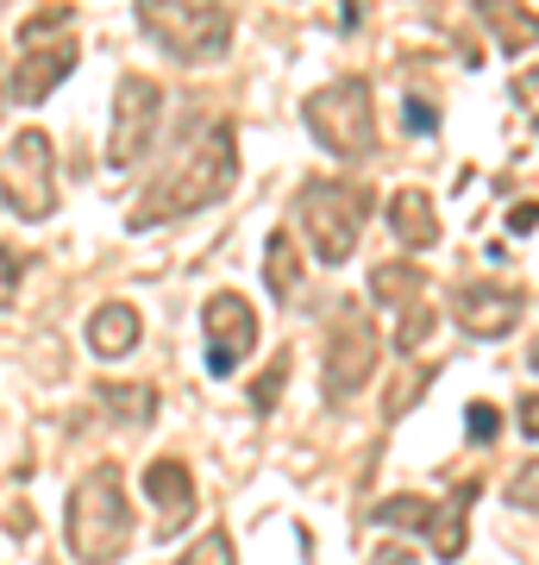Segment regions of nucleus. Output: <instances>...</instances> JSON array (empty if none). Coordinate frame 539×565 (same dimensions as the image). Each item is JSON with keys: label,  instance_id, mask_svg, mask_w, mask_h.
<instances>
[{"label": "nucleus", "instance_id": "6", "mask_svg": "<svg viewBox=\"0 0 539 565\" xmlns=\"http://www.w3.org/2000/svg\"><path fill=\"white\" fill-rule=\"evenodd\" d=\"M0 202L20 221H51L57 214V158L44 132H13L0 151Z\"/></svg>", "mask_w": 539, "mask_h": 565}, {"label": "nucleus", "instance_id": "11", "mask_svg": "<svg viewBox=\"0 0 539 565\" xmlns=\"http://www.w3.org/2000/svg\"><path fill=\"white\" fill-rule=\"evenodd\" d=\"M464 509H471V490L464 497H452V503H420V497H408V503H382L377 522H408L427 534V546L440 553V559H459L464 553Z\"/></svg>", "mask_w": 539, "mask_h": 565}, {"label": "nucleus", "instance_id": "16", "mask_svg": "<svg viewBox=\"0 0 539 565\" xmlns=\"http://www.w3.org/2000/svg\"><path fill=\"white\" fill-rule=\"evenodd\" d=\"M477 13L496 25V39L508 44V51H527V44H539V13H527L520 0H477Z\"/></svg>", "mask_w": 539, "mask_h": 565}, {"label": "nucleus", "instance_id": "20", "mask_svg": "<svg viewBox=\"0 0 539 565\" xmlns=\"http://www.w3.org/2000/svg\"><path fill=\"white\" fill-rule=\"evenodd\" d=\"M508 503L527 509V515H539V459L527 465V471H515V478H508Z\"/></svg>", "mask_w": 539, "mask_h": 565}, {"label": "nucleus", "instance_id": "18", "mask_svg": "<svg viewBox=\"0 0 539 565\" xmlns=\"http://www.w3.org/2000/svg\"><path fill=\"white\" fill-rule=\"evenodd\" d=\"M370 296H377V302H420V296H427V277H420L408 258L377 264V270H370Z\"/></svg>", "mask_w": 539, "mask_h": 565}, {"label": "nucleus", "instance_id": "14", "mask_svg": "<svg viewBox=\"0 0 539 565\" xmlns=\"http://www.w3.org/2000/svg\"><path fill=\"white\" fill-rule=\"evenodd\" d=\"M139 333H144V321H139L132 302H107V308L88 315V352H95V359H126V352L139 345Z\"/></svg>", "mask_w": 539, "mask_h": 565}, {"label": "nucleus", "instance_id": "2", "mask_svg": "<svg viewBox=\"0 0 539 565\" xmlns=\"http://www.w3.org/2000/svg\"><path fill=\"white\" fill-rule=\"evenodd\" d=\"M63 527H69V553L82 565H114L126 553V541H132V509H126V490H120V471L114 465H95L69 490Z\"/></svg>", "mask_w": 539, "mask_h": 565}, {"label": "nucleus", "instance_id": "26", "mask_svg": "<svg viewBox=\"0 0 539 565\" xmlns=\"http://www.w3.org/2000/svg\"><path fill=\"white\" fill-rule=\"evenodd\" d=\"M13 289H20V258H13V252L0 245V308L13 302Z\"/></svg>", "mask_w": 539, "mask_h": 565}, {"label": "nucleus", "instance_id": "3", "mask_svg": "<svg viewBox=\"0 0 539 565\" xmlns=\"http://www.w3.org/2000/svg\"><path fill=\"white\" fill-rule=\"evenodd\" d=\"M295 221L308 233L301 252H314L320 264H345L364 233V221H370V189L339 182V177H308L295 195Z\"/></svg>", "mask_w": 539, "mask_h": 565}, {"label": "nucleus", "instance_id": "24", "mask_svg": "<svg viewBox=\"0 0 539 565\" xmlns=\"http://www.w3.org/2000/svg\"><path fill=\"white\" fill-rule=\"evenodd\" d=\"M282 377H289V359H277L270 371H263V384L251 390V403H258V408H270V403H277V390H282Z\"/></svg>", "mask_w": 539, "mask_h": 565}, {"label": "nucleus", "instance_id": "10", "mask_svg": "<svg viewBox=\"0 0 539 565\" xmlns=\"http://www.w3.org/2000/svg\"><path fill=\"white\" fill-rule=\"evenodd\" d=\"M370 371H377V333H370L364 315L345 308L339 321H333V345H326V396L333 403L352 396L358 384H370Z\"/></svg>", "mask_w": 539, "mask_h": 565}, {"label": "nucleus", "instance_id": "23", "mask_svg": "<svg viewBox=\"0 0 539 565\" xmlns=\"http://www.w3.org/2000/svg\"><path fill=\"white\" fill-rule=\"evenodd\" d=\"M464 427H471V440H477V446H489V440H496V427H502V415H496V408H489V403H477V408H471V422H464Z\"/></svg>", "mask_w": 539, "mask_h": 565}, {"label": "nucleus", "instance_id": "27", "mask_svg": "<svg viewBox=\"0 0 539 565\" xmlns=\"http://www.w3.org/2000/svg\"><path fill=\"white\" fill-rule=\"evenodd\" d=\"M515 422H520V434H527V440H539V396H520Z\"/></svg>", "mask_w": 539, "mask_h": 565}, {"label": "nucleus", "instance_id": "1", "mask_svg": "<svg viewBox=\"0 0 539 565\" xmlns=\"http://www.w3.org/2000/svg\"><path fill=\"white\" fill-rule=\"evenodd\" d=\"M233 177H239V151H233V126L226 120H188V132H182L176 158L163 163L158 177L144 182V195L132 202V214L126 221L139 226H170L182 221V214H195V207L220 202L226 189H233Z\"/></svg>", "mask_w": 539, "mask_h": 565}, {"label": "nucleus", "instance_id": "9", "mask_svg": "<svg viewBox=\"0 0 539 565\" xmlns=\"http://www.w3.org/2000/svg\"><path fill=\"white\" fill-rule=\"evenodd\" d=\"M69 70H76V44L69 39L44 44V13H32V20L20 25V57H13V70H7V95L32 107V102H44Z\"/></svg>", "mask_w": 539, "mask_h": 565}, {"label": "nucleus", "instance_id": "29", "mask_svg": "<svg viewBox=\"0 0 539 565\" xmlns=\"http://www.w3.org/2000/svg\"><path fill=\"white\" fill-rule=\"evenodd\" d=\"M527 364H533V371H539V340H533V352H527Z\"/></svg>", "mask_w": 539, "mask_h": 565}, {"label": "nucleus", "instance_id": "15", "mask_svg": "<svg viewBox=\"0 0 539 565\" xmlns=\"http://www.w3.org/2000/svg\"><path fill=\"white\" fill-rule=\"evenodd\" d=\"M389 226H396V239L408 245V252L440 245V214H433V195H427V189H396V202H389Z\"/></svg>", "mask_w": 539, "mask_h": 565}, {"label": "nucleus", "instance_id": "12", "mask_svg": "<svg viewBox=\"0 0 539 565\" xmlns=\"http://www.w3.org/2000/svg\"><path fill=\"white\" fill-rule=\"evenodd\" d=\"M144 497L158 509V534H182L195 515V478L182 459H151L144 465Z\"/></svg>", "mask_w": 539, "mask_h": 565}, {"label": "nucleus", "instance_id": "25", "mask_svg": "<svg viewBox=\"0 0 539 565\" xmlns=\"http://www.w3.org/2000/svg\"><path fill=\"white\" fill-rule=\"evenodd\" d=\"M401 126H408V132H433V126H440V114H433L427 102H401Z\"/></svg>", "mask_w": 539, "mask_h": 565}, {"label": "nucleus", "instance_id": "5", "mask_svg": "<svg viewBox=\"0 0 539 565\" xmlns=\"http://www.w3.org/2000/svg\"><path fill=\"white\" fill-rule=\"evenodd\" d=\"M301 120L333 158H370L377 151V114H370V88L358 76L326 82L320 95H308Z\"/></svg>", "mask_w": 539, "mask_h": 565}, {"label": "nucleus", "instance_id": "28", "mask_svg": "<svg viewBox=\"0 0 539 565\" xmlns=\"http://www.w3.org/2000/svg\"><path fill=\"white\" fill-rule=\"evenodd\" d=\"M377 565H414V559H401L396 546H382V553H377Z\"/></svg>", "mask_w": 539, "mask_h": 565}, {"label": "nucleus", "instance_id": "19", "mask_svg": "<svg viewBox=\"0 0 539 565\" xmlns=\"http://www.w3.org/2000/svg\"><path fill=\"white\" fill-rule=\"evenodd\" d=\"M182 565H239V559H233V541L214 527L201 546H188V553H182Z\"/></svg>", "mask_w": 539, "mask_h": 565}, {"label": "nucleus", "instance_id": "21", "mask_svg": "<svg viewBox=\"0 0 539 565\" xmlns=\"http://www.w3.org/2000/svg\"><path fill=\"white\" fill-rule=\"evenodd\" d=\"M427 333H433V308L414 302V315H401V327H396V345H401V352H414Z\"/></svg>", "mask_w": 539, "mask_h": 565}, {"label": "nucleus", "instance_id": "17", "mask_svg": "<svg viewBox=\"0 0 539 565\" xmlns=\"http://www.w3.org/2000/svg\"><path fill=\"white\" fill-rule=\"evenodd\" d=\"M263 282H270V296H282V302L301 289V245L289 233H277V239L263 245Z\"/></svg>", "mask_w": 539, "mask_h": 565}, {"label": "nucleus", "instance_id": "8", "mask_svg": "<svg viewBox=\"0 0 539 565\" xmlns=\"http://www.w3.org/2000/svg\"><path fill=\"white\" fill-rule=\"evenodd\" d=\"M201 340H207V377H233L245 352H258V308L239 289H220L201 308Z\"/></svg>", "mask_w": 539, "mask_h": 565}, {"label": "nucleus", "instance_id": "4", "mask_svg": "<svg viewBox=\"0 0 539 565\" xmlns=\"http://www.w3.org/2000/svg\"><path fill=\"white\" fill-rule=\"evenodd\" d=\"M139 25L176 63L226 57V39H233V25H226V13L214 0H139Z\"/></svg>", "mask_w": 539, "mask_h": 565}, {"label": "nucleus", "instance_id": "13", "mask_svg": "<svg viewBox=\"0 0 539 565\" xmlns=\"http://www.w3.org/2000/svg\"><path fill=\"white\" fill-rule=\"evenodd\" d=\"M452 321H459V333H471V340H502V333L520 321V296H515V289H489V282L459 289Z\"/></svg>", "mask_w": 539, "mask_h": 565}, {"label": "nucleus", "instance_id": "7", "mask_svg": "<svg viewBox=\"0 0 539 565\" xmlns=\"http://www.w3.org/2000/svg\"><path fill=\"white\" fill-rule=\"evenodd\" d=\"M163 120V88L151 76H120L114 95V126H107V170H132V163L158 145Z\"/></svg>", "mask_w": 539, "mask_h": 565}, {"label": "nucleus", "instance_id": "22", "mask_svg": "<svg viewBox=\"0 0 539 565\" xmlns=\"http://www.w3.org/2000/svg\"><path fill=\"white\" fill-rule=\"evenodd\" d=\"M508 95H515V107H520V114H527V120L539 126V70H527V76H515V88H508Z\"/></svg>", "mask_w": 539, "mask_h": 565}]
</instances>
